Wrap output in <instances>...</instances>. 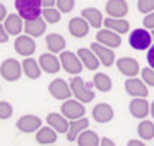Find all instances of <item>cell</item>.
<instances>
[{"mask_svg": "<svg viewBox=\"0 0 154 146\" xmlns=\"http://www.w3.org/2000/svg\"><path fill=\"white\" fill-rule=\"evenodd\" d=\"M130 45L137 49V51H144L147 48L151 47L153 42V35H150L147 29H134L130 35Z\"/></svg>", "mask_w": 154, "mask_h": 146, "instance_id": "5", "label": "cell"}, {"mask_svg": "<svg viewBox=\"0 0 154 146\" xmlns=\"http://www.w3.org/2000/svg\"><path fill=\"white\" fill-rule=\"evenodd\" d=\"M45 31H46V23H45V19H42V18L25 22V32H26V35L32 36V38L42 36L45 33Z\"/></svg>", "mask_w": 154, "mask_h": 146, "instance_id": "19", "label": "cell"}, {"mask_svg": "<svg viewBox=\"0 0 154 146\" xmlns=\"http://www.w3.org/2000/svg\"><path fill=\"white\" fill-rule=\"evenodd\" d=\"M137 132L140 135L141 139L144 140H150L154 138V123L153 122H148V120H144L138 125V129Z\"/></svg>", "mask_w": 154, "mask_h": 146, "instance_id": "31", "label": "cell"}, {"mask_svg": "<svg viewBox=\"0 0 154 146\" xmlns=\"http://www.w3.org/2000/svg\"><path fill=\"white\" fill-rule=\"evenodd\" d=\"M68 31L75 38H84L89 32V23L84 18H72L68 23Z\"/></svg>", "mask_w": 154, "mask_h": 146, "instance_id": "15", "label": "cell"}, {"mask_svg": "<svg viewBox=\"0 0 154 146\" xmlns=\"http://www.w3.org/2000/svg\"><path fill=\"white\" fill-rule=\"evenodd\" d=\"M36 142L39 145H52L56 142V130L54 127H40L36 133Z\"/></svg>", "mask_w": 154, "mask_h": 146, "instance_id": "27", "label": "cell"}, {"mask_svg": "<svg viewBox=\"0 0 154 146\" xmlns=\"http://www.w3.org/2000/svg\"><path fill=\"white\" fill-rule=\"evenodd\" d=\"M59 60H60V64H62V68L68 74H72V75L81 74V71H82V61L79 60L78 54L75 55L71 51H62Z\"/></svg>", "mask_w": 154, "mask_h": 146, "instance_id": "4", "label": "cell"}, {"mask_svg": "<svg viewBox=\"0 0 154 146\" xmlns=\"http://www.w3.org/2000/svg\"><path fill=\"white\" fill-rule=\"evenodd\" d=\"M6 6L5 5H0V20L2 22H5L6 20Z\"/></svg>", "mask_w": 154, "mask_h": 146, "instance_id": "40", "label": "cell"}, {"mask_svg": "<svg viewBox=\"0 0 154 146\" xmlns=\"http://www.w3.org/2000/svg\"><path fill=\"white\" fill-rule=\"evenodd\" d=\"M46 47L52 54L62 52L66 47V41L59 33H51L46 36Z\"/></svg>", "mask_w": 154, "mask_h": 146, "instance_id": "25", "label": "cell"}, {"mask_svg": "<svg viewBox=\"0 0 154 146\" xmlns=\"http://www.w3.org/2000/svg\"><path fill=\"white\" fill-rule=\"evenodd\" d=\"M104 26L107 29H111L117 33H127L128 29H130V23H128L125 19H115V18H107L104 19Z\"/></svg>", "mask_w": 154, "mask_h": 146, "instance_id": "26", "label": "cell"}, {"mask_svg": "<svg viewBox=\"0 0 154 146\" xmlns=\"http://www.w3.org/2000/svg\"><path fill=\"white\" fill-rule=\"evenodd\" d=\"M117 68L122 75H127V77H135L138 71H140V64L138 61L134 60V58H128V57H124V58H120L117 60Z\"/></svg>", "mask_w": 154, "mask_h": 146, "instance_id": "12", "label": "cell"}, {"mask_svg": "<svg viewBox=\"0 0 154 146\" xmlns=\"http://www.w3.org/2000/svg\"><path fill=\"white\" fill-rule=\"evenodd\" d=\"M100 145L101 146H114V142H112V140H109L108 138H102Z\"/></svg>", "mask_w": 154, "mask_h": 146, "instance_id": "41", "label": "cell"}, {"mask_svg": "<svg viewBox=\"0 0 154 146\" xmlns=\"http://www.w3.org/2000/svg\"><path fill=\"white\" fill-rule=\"evenodd\" d=\"M89 125V120L85 119V117H81V119H75L69 122V130L66 133V139L69 142H74L76 140L78 135H79L82 130H85Z\"/></svg>", "mask_w": 154, "mask_h": 146, "instance_id": "21", "label": "cell"}, {"mask_svg": "<svg viewBox=\"0 0 154 146\" xmlns=\"http://www.w3.org/2000/svg\"><path fill=\"white\" fill-rule=\"evenodd\" d=\"M151 35H153V39H154V31H153V33H151Z\"/></svg>", "mask_w": 154, "mask_h": 146, "instance_id": "45", "label": "cell"}, {"mask_svg": "<svg viewBox=\"0 0 154 146\" xmlns=\"http://www.w3.org/2000/svg\"><path fill=\"white\" fill-rule=\"evenodd\" d=\"M105 12L109 18L122 19L128 13V5L125 0H108L105 5Z\"/></svg>", "mask_w": 154, "mask_h": 146, "instance_id": "11", "label": "cell"}, {"mask_svg": "<svg viewBox=\"0 0 154 146\" xmlns=\"http://www.w3.org/2000/svg\"><path fill=\"white\" fill-rule=\"evenodd\" d=\"M3 26L6 29L9 35H19L22 32V18L19 15H9L6 18V20L3 22Z\"/></svg>", "mask_w": 154, "mask_h": 146, "instance_id": "29", "label": "cell"}, {"mask_svg": "<svg viewBox=\"0 0 154 146\" xmlns=\"http://www.w3.org/2000/svg\"><path fill=\"white\" fill-rule=\"evenodd\" d=\"M147 62L148 65L151 67L154 70V45H151V47L148 48V52H147Z\"/></svg>", "mask_w": 154, "mask_h": 146, "instance_id": "38", "label": "cell"}, {"mask_svg": "<svg viewBox=\"0 0 154 146\" xmlns=\"http://www.w3.org/2000/svg\"><path fill=\"white\" fill-rule=\"evenodd\" d=\"M92 119L97 123H108L114 119V110L107 103H100L92 109Z\"/></svg>", "mask_w": 154, "mask_h": 146, "instance_id": "13", "label": "cell"}, {"mask_svg": "<svg viewBox=\"0 0 154 146\" xmlns=\"http://www.w3.org/2000/svg\"><path fill=\"white\" fill-rule=\"evenodd\" d=\"M69 87L72 90V94L81 103H89L95 99V93L91 90V86L85 84V81L81 77H74L69 83Z\"/></svg>", "mask_w": 154, "mask_h": 146, "instance_id": "2", "label": "cell"}, {"mask_svg": "<svg viewBox=\"0 0 154 146\" xmlns=\"http://www.w3.org/2000/svg\"><path fill=\"white\" fill-rule=\"evenodd\" d=\"M49 93L51 96L56 100H68L72 94V90L71 87L66 84V81L62 80V78H56V80H52L51 84H49Z\"/></svg>", "mask_w": 154, "mask_h": 146, "instance_id": "7", "label": "cell"}, {"mask_svg": "<svg viewBox=\"0 0 154 146\" xmlns=\"http://www.w3.org/2000/svg\"><path fill=\"white\" fill-rule=\"evenodd\" d=\"M137 7L141 13H150L154 10V0H138Z\"/></svg>", "mask_w": 154, "mask_h": 146, "instance_id": "36", "label": "cell"}, {"mask_svg": "<svg viewBox=\"0 0 154 146\" xmlns=\"http://www.w3.org/2000/svg\"><path fill=\"white\" fill-rule=\"evenodd\" d=\"M14 51L22 57H30L36 51V44L32 36L29 35H20L14 41Z\"/></svg>", "mask_w": 154, "mask_h": 146, "instance_id": "8", "label": "cell"}, {"mask_svg": "<svg viewBox=\"0 0 154 146\" xmlns=\"http://www.w3.org/2000/svg\"><path fill=\"white\" fill-rule=\"evenodd\" d=\"M141 77H143V81L150 87H154V70L151 67H146L141 70Z\"/></svg>", "mask_w": 154, "mask_h": 146, "instance_id": "33", "label": "cell"}, {"mask_svg": "<svg viewBox=\"0 0 154 146\" xmlns=\"http://www.w3.org/2000/svg\"><path fill=\"white\" fill-rule=\"evenodd\" d=\"M7 39H9V32H7L6 29H5V26L2 25V28H0V42L5 44V42H7Z\"/></svg>", "mask_w": 154, "mask_h": 146, "instance_id": "39", "label": "cell"}, {"mask_svg": "<svg viewBox=\"0 0 154 146\" xmlns=\"http://www.w3.org/2000/svg\"><path fill=\"white\" fill-rule=\"evenodd\" d=\"M43 7H54L56 5V0H42Z\"/></svg>", "mask_w": 154, "mask_h": 146, "instance_id": "42", "label": "cell"}, {"mask_svg": "<svg viewBox=\"0 0 154 146\" xmlns=\"http://www.w3.org/2000/svg\"><path fill=\"white\" fill-rule=\"evenodd\" d=\"M46 122L58 133H68V130H69V123H68L65 116H60L58 113H49L46 116Z\"/></svg>", "mask_w": 154, "mask_h": 146, "instance_id": "22", "label": "cell"}, {"mask_svg": "<svg viewBox=\"0 0 154 146\" xmlns=\"http://www.w3.org/2000/svg\"><path fill=\"white\" fill-rule=\"evenodd\" d=\"M13 114V107L10 103H7V101H0V119L6 120L9 119L10 116Z\"/></svg>", "mask_w": 154, "mask_h": 146, "instance_id": "34", "label": "cell"}, {"mask_svg": "<svg viewBox=\"0 0 154 146\" xmlns=\"http://www.w3.org/2000/svg\"><path fill=\"white\" fill-rule=\"evenodd\" d=\"M151 116L154 117V101L151 103Z\"/></svg>", "mask_w": 154, "mask_h": 146, "instance_id": "44", "label": "cell"}, {"mask_svg": "<svg viewBox=\"0 0 154 146\" xmlns=\"http://www.w3.org/2000/svg\"><path fill=\"white\" fill-rule=\"evenodd\" d=\"M81 15H82V18L87 20L92 28L100 29V28L102 26V23H104L102 13H101V10H98L97 7H87V9L82 10V13Z\"/></svg>", "mask_w": 154, "mask_h": 146, "instance_id": "23", "label": "cell"}, {"mask_svg": "<svg viewBox=\"0 0 154 146\" xmlns=\"http://www.w3.org/2000/svg\"><path fill=\"white\" fill-rule=\"evenodd\" d=\"M16 127L23 133H33L42 127V119L33 114H26L16 122Z\"/></svg>", "mask_w": 154, "mask_h": 146, "instance_id": "9", "label": "cell"}, {"mask_svg": "<svg viewBox=\"0 0 154 146\" xmlns=\"http://www.w3.org/2000/svg\"><path fill=\"white\" fill-rule=\"evenodd\" d=\"M143 23H144V28H146V29H153L154 31V12L147 15V16L144 18V20H143Z\"/></svg>", "mask_w": 154, "mask_h": 146, "instance_id": "37", "label": "cell"}, {"mask_svg": "<svg viewBox=\"0 0 154 146\" xmlns=\"http://www.w3.org/2000/svg\"><path fill=\"white\" fill-rule=\"evenodd\" d=\"M91 49L95 52V55L98 57V60L101 61V64L104 67H111L115 61V55L112 48H108L105 45H102L100 42H94L91 45Z\"/></svg>", "mask_w": 154, "mask_h": 146, "instance_id": "10", "label": "cell"}, {"mask_svg": "<svg viewBox=\"0 0 154 146\" xmlns=\"http://www.w3.org/2000/svg\"><path fill=\"white\" fill-rule=\"evenodd\" d=\"M39 65L48 74H56L60 70V60L56 58L54 54H42L39 58Z\"/></svg>", "mask_w": 154, "mask_h": 146, "instance_id": "18", "label": "cell"}, {"mask_svg": "<svg viewBox=\"0 0 154 146\" xmlns=\"http://www.w3.org/2000/svg\"><path fill=\"white\" fill-rule=\"evenodd\" d=\"M92 83H94L95 88L100 90V91H102V93H107V91H109V90L112 88V81H111V78L104 73L95 74Z\"/></svg>", "mask_w": 154, "mask_h": 146, "instance_id": "30", "label": "cell"}, {"mask_svg": "<svg viewBox=\"0 0 154 146\" xmlns=\"http://www.w3.org/2000/svg\"><path fill=\"white\" fill-rule=\"evenodd\" d=\"M76 142L79 146H98L101 143V139L98 138V135L92 130H82L76 138Z\"/></svg>", "mask_w": 154, "mask_h": 146, "instance_id": "28", "label": "cell"}, {"mask_svg": "<svg viewBox=\"0 0 154 146\" xmlns=\"http://www.w3.org/2000/svg\"><path fill=\"white\" fill-rule=\"evenodd\" d=\"M97 41L108 48H118L121 45V36L111 29H104L97 33Z\"/></svg>", "mask_w": 154, "mask_h": 146, "instance_id": "16", "label": "cell"}, {"mask_svg": "<svg viewBox=\"0 0 154 146\" xmlns=\"http://www.w3.org/2000/svg\"><path fill=\"white\" fill-rule=\"evenodd\" d=\"M78 57L82 61V64L87 67L88 70H98L101 61L98 60V57L95 55V52L92 49L88 48H79L78 49Z\"/></svg>", "mask_w": 154, "mask_h": 146, "instance_id": "20", "label": "cell"}, {"mask_svg": "<svg viewBox=\"0 0 154 146\" xmlns=\"http://www.w3.org/2000/svg\"><path fill=\"white\" fill-rule=\"evenodd\" d=\"M124 87H125V91L130 96H133V97H147L148 96L147 86L144 84V81L138 80V78L131 77L130 80L125 81Z\"/></svg>", "mask_w": 154, "mask_h": 146, "instance_id": "14", "label": "cell"}, {"mask_svg": "<svg viewBox=\"0 0 154 146\" xmlns=\"http://www.w3.org/2000/svg\"><path fill=\"white\" fill-rule=\"evenodd\" d=\"M56 6L62 13H69L75 6V0H56Z\"/></svg>", "mask_w": 154, "mask_h": 146, "instance_id": "35", "label": "cell"}, {"mask_svg": "<svg viewBox=\"0 0 154 146\" xmlns=\"http://www.w3.org/2000/svg\"><path fill=\"white\" fill-rule=\"evenodd\" d=\"M42 0H14V7L19 12V16L25 20H33L42 15Z\"/></svg>", "mask_w": 154, "mask_h": 146, "instance_id": "1", "label": "cell"}, {"mask_svg": "<svg viewBox=\"0 0 154 146\" xmlns=\"http://www.w3.org/2000/svg\"><path fill=\"white\" fill-rule=\"evenodd\" d=\"M22 67H23L25 75H26L27 78H30V80H38L40 77V74H42V68H40V65L33 58L26 57L23 60V62H22Z\"/></svg>", "mask_w": 154, "mask_h": 146, "instance_id": "24", "label": "cell"}, {"mask_svg": "<svg viewBox=\"0 0 154 146\" xmlns=\"http://www.w3.org/2000/svg\"><path fill=\"white\" fill-rule=\"evenodd\" d=\"M22 71H23V67L17 60H13V58H7L2 62L0 65V74L2 77L6 81H17L22 77Z\"/></svg>", "mask_w": 154, "mask_h": 146, "instance_id": "3", "label": "cell"}, {"mask_svg": "<svg viewBox=\"0 0 154 146\" xmlns=\"http://www.w3.org/2000/svg\"><path fill=\"white\" fill-rule=\"evenodd\" d=\"M60 12L59 9H54V7H45L43 12H42V16L43 19L46 20L48 23H58L60 20Z\"/></svg>", "mask_w": 154, "mask_h": 146, "instance_id": "32", "label": "cell"}, {"mask_svg": "<svg viewBox=\"0 0 154 146\" xmlns=\"http://www.w3.org/2000/svg\"><path fill=\"white\" fill-rule=\"evenodd\" d=\"M60 112L62 114L69 120H75V119H81L84 114H85V107L84 104H81L79 100H71L68 99L65 100V103L60 106Z\"/></svg>", "mask_w": 154, "mask_h": 146, "instance_id": "6", "label": "cell"}, {"mask_svg": "<svg viewBox=\"0 0 154 146\" xmlns=\"http://www.w3.org/2000/svg\"><path fill=\"white\" fill-rule=\"evenodd\" d=\"M146 143L143 140H130L128 142V146H144Z\"/></svg>", "mask_w": 154, "mask_h": 146, "instance_id": "43", "label": "cell"}, {"mask_svg": "<svg viewBox=\"0 0 154 146\" xmlns=\"http://www.w3.org/2000/svg\"><path fill=\"white\" fill-rule=\"evenodd\" d=\"M150 112V104L147 100H144V97H135L134 100H131L130 103V113L134 116L135 119H144L148 116Z\"/></svg>", "mask_w": 154, "mask_h": 146, "instance_id": "17", "label": "cell"}]
</instances>
